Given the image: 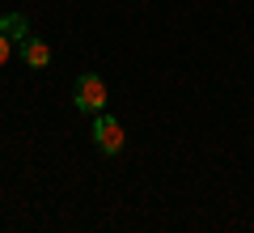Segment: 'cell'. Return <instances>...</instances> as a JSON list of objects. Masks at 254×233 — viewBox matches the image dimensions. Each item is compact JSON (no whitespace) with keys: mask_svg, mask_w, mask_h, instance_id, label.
Here are the masks:
<instances>
[{"mask_svg":"<svg viewBox=\"0 0 254 233\" xmlns=\"http://www.w3.org/2000/svg\"><path fill=\"white\" fill-rule=\"evenodd\" d=\"M72 102H76L81 115H102L106 102H110L106 81H102L98 72H81V77H76V89H72Z\"/></svg>","mask_w":254,"mask_h":233,"instance_id":"6da1fadb","label":"cell"},{"mask_svg":"<svg viewBox=\"0 0 254 233\" xmlns=\"http://www.w3.org/2000/svg\"><path fill=\"white\" fill-rule=\"evenodd\" d=\"M9 55H13V38L0 30V64H9Z\"/></svg>","mask_w":254,"mask_h":233,"instance_id":"5b68a950","label":"cell"},{"mask_svg":"<svg viewBox=\"0 0 254 233\" xmlns=\"http://www.w3.org/2000/svg\"><path fill=\"white\" fill-rule=\"evenodd\" d=\"M0 30H4L9 38H17V43H21V38H30L26 34V17H17V13H9V17L0 21Z\"/></svg>","mask_w":254,"mask_h":233,"instance_id":"277c9868","label":"cell"},{"mask_svg":"<svg viewBox=\"0 0 254 233\" xmlns=\"http://www.w3.org/2000/svg\"><path fill=\"white\" fill-rule=\"evenodd\" d=\"M21 60H26L30 68H47V64H51V47L30 34V38H21Z\"/></svg>","mask_w":254,"mask_h":233,"instance_id":"3957f363","label":"cell"},{"mask_svg":"<svg viewBox=\"0 0 254 233\" xmlns=\"http://www.w3.org/2000/svg\"><path fill=\"white\" fill-rule=\"evenodd\" d=\"M123 123H119L115 115H106V110H102V115H93V144H98L102 153H106V157H115V153H123Z\"/></svg>","mask_w":254,"mask_h":233,"instance_id":"7a4b0ae2","label":"cell"}]
</instances>
